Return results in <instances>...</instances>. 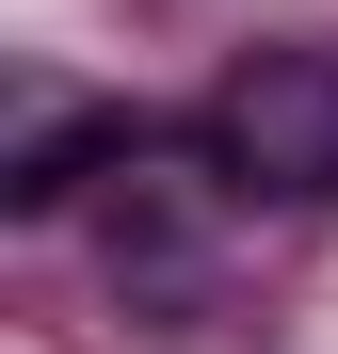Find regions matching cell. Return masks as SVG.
I'll use <instances>...</instances> for the list:
<instances>
[{
  "label": "cell",
  "instance_id": "7a4b0ae2",
  "mask_svg": "<svg viewBox=\"0 0 338 354\" xmlns=\"http://www.w3.org/2000/svg\"><path fill=\"white\" fill-rule=\"evenodd\" d=\"M145 145H161L145 113H97V97H48L32 129H17V161H0V209H17V225H48V209L81 194V177H129Z\"/></svg>",
  "mask_w": 338,
  "mask_h": 354
},
{
  "label": "cell",
  "instance_id": "6da1fadb",
  "mask_svg": "<svg viewBox=\"0 0 338 354\" xmlns=\"http://www.w3.org/2000/svg\"><path fill=\"white\" fill-rule=\"evenodd\" d=\"M225 194H274V209H322L338 194V48H242L209 81V129Z\"/></svg>",
  "mask_w": 338,
  "mask_h": 354
}]
</instances>
